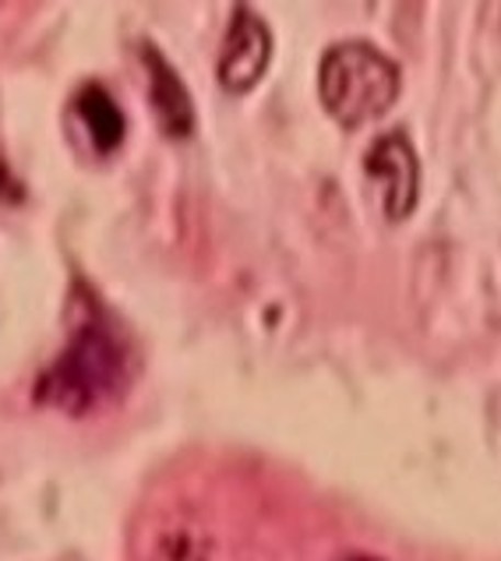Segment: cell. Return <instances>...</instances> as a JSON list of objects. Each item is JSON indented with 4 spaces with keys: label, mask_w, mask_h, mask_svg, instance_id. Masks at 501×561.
Returning <instances> with one entry per match:
<instances>
[{
    "label": "cell",
    "mask_w": 501,
    "mask_h": 561,
    "mask_svg": "<svg viewBox=\"0 0 501 561\" xmlns=\"http://www.w3.org/2000/svg\"><path fill=\"white\" fill-rule=\"evenodd\" d=\"M132 381V350L106 318L92 314L71 332L68 346L36 381V403L86 416L113 403Z\"/></svg>",
    "instance_id": "6da1fadb"
},
{
    "label": "cell",
    "mask_w": 501,
    "mask_h": 561,
    "mask_svg": "<svg viewBox=\"0 0 501 561\" xmlns=\"http://www.w3.org/2000/svg\"><path fill=\"white\" fill-rule=\"evenodd\" d=\"M402 75L392 57L378 46L346 39L326 50L318 64V95L329 117L343 127H364L378 121L399 100Z\"/></svg>",
    "instance_id": "7a4b0ae2"
},
{
    "label": "cell",
    "mask_w": 501,
    "mask_h": 561,
    "mask_svg": "<svg viewBox=\"0 0 501 561\" xmlns=\"http://www.w3.org/2000/svg\"><path fill=\"white\" fill-rule=\"evenodd\" d=\"M364 173L375 184L385 219L402 222L413 216L420 198V159L407 135H382L375 146L364 152Z\"/></svg>",
    "instance_id": "3957f363"
},
{
    "label": "cell",
    "mask_w": 501,
    "mask_h": 561,
    "mask_svg": "<svg viewBox=\"0 0 501 561\" xmlns=\"http://www.w3.org/2000/svg\"><path fill=\"white\" fill-rule=\"evenodd\" d=\"M269 60H272L269 25L258 19L251 8H237L230 14V25H226V39H223L219 64H216L219 85L234 95L251 92L269 71Z\"/></svg>",
    "instance_id": "277c9868"
},
{
    "label": "cell",
    "mask_w": 501,
    "mask_h": 561,
    "mask_svg": "<svg viewBox=\"0 0 501 561\" xmlns=\"http://www.w3.org/2000/svg\"><path fill=\"white\" fill-rule=\"evenodd\" d=\"M145 71H149V95L156 106V117L163 124V131L170 138H187L195 131V106H191V95L181 82V75L170 68V60L156 50V46H145L141 50Z\"/></svg>",
    "instance_id": "5b68a950"
},
{
    "label": "cell",
    "mask_w": 501,
    "mask_h": 561,
    "mask_svg": "<svg viewBox=\"0 0 501 561\" xmlns=\"http://www.w3.org/2000/svg\"><path fill=\"white\" fill-rule=\"evenodd\" d=\"M75 114L78 121L86 124V131L92 138V146L100 152H117L124 131H127V121L121 114L117 100L103 89V85H86L78 89L75 95Z\"/></svg>",
    "instance_id": "8992f818"
},
{
    "label": "cell",
    "mask_w": 501,
    "mask_h": 561,
    "mask_svg": "<svg viewBox=\"0 0 501 561\" xmlns=\"http://www.w3.org/2000/svg\"><path fill=\"white\" fill-rule=\"evenodd\" d=\"M145 561H213V548L191 526H173V530H163L152 540Z\"/></svg>",
    "instance_id": "52a82bcc"
},
{
    "label": "cell",
    "mask_w": 501,
    "mask_h": 561,
    "mask_svg": "<svg viewBox=\"0 0 501 561\" xmlns=\"http://www.w3.org/2000/svg\"><path fill=\"white\" fill-rule=\"evenodd\" d=\"M335 561H385V558H378V554H367V551H350V554L335 558Z\"/></svg>",
    "instance_id": "ba28073f"
}]
</instances>
